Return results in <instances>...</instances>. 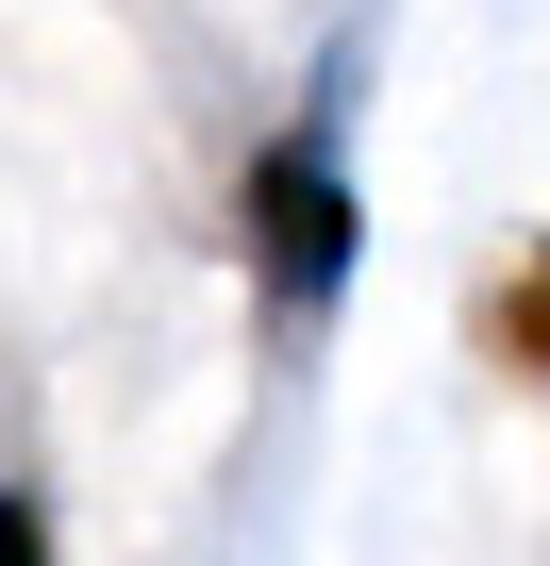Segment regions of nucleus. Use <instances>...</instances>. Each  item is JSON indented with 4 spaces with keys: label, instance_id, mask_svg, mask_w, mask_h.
Returning a JSON list of instances; mask_svg holds the SVG:
<instances>
[{
    "label": "nucleus",
    "instance_id": "nucleus-1",
    "mask_svg": "<svg viewBox=\"0 0 550 566\" xmlns=\"http://www.w3.org/2000/svg\"><path fill=\"white\" fill-rule=\"evenodd\" d=\"M351 101H367V34H334L318 51V84H301V117L250 150V184H234V233H250V283L284 317H334L351 301V266H367V200H351Z\"/></svg>",
    "mask_w": 550,
    "mask_h": 566
},
{
    "label": "nucleus",
    "instance_id": "nucleus-2",
    "mask_svg": "<svg viewBox=\"0 0 550 566\" xmlns=\"http://www.w3.org/2000/svg\"><path fill=\"white\" fill-rule=\"evenodd\" d=\"M467 334H484V367H500V384H550V250H517V266L484 283Z\"/></svg>",
    "mask_w": 550,
    "mask_h": 566
},
{
    "label": "nucleus",
    "instance_id": "nucleus-3",
    "mask_svg": "<svg viewBox=\"0 0 550 566\" xmlns=\"http://www.w3.org/2000/svg\"><path fill=\"white\" fill-rule=\"evenodd\" d=\"M0 566H68V549H51V500H34V483H0Z\"/></svg>",
    "mask_w": 550,
    "mask_h": 566
}]
</instances>
